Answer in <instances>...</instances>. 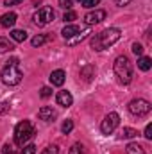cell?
<instances>
[{"label":"cell","mask_w":152,"mask_h":154,"mask_svg":"<svg viewBox=\"0 0 152 154\" xmlns=\"http://www.w3.org/2000/svg\"><path fill=\"white\" fill-rule=\"evenodd\" d=\"M48 79H50V82H52L54 86H63V84H65V79H66V74H65L63 70H54Z\"/></svg>","instance_id":"13"},{"label":"cell","mask_w":152,"mask_h":154,"mask_svg":"<svg viewBox=\"0 0 152 154\" xmlns=\"http://www.w3.org/2000/svg\"><path fill=\"white\" fill-rule=\"evenodd\" d=\"M150 66H152V59L149 56H140L138 57V68L140 70L147 72V70H150Z\"/></svg>","instance_id":"15"},{"label":"cell","mask_w":152,"mask_h":154,"mask_svg":"<svg viewBox=\"0 0 152 154\" xmlns=\"http://www.w3.org/2000/svg\"><path fill=\"white\" fill-rule=\"evenodd\" d=\"M54 18H56V13H54V9L48 7V5H43L41 9H38V11L34 13V16H32L34 23H36L38 27H45V25L52 23Z\"/></svg>","instance_id":"5"},{"label":"cell","mask_w":152,"mask_h":154,"mask_svg":"<svg viewBox=\"0 0 152 154\" xmlns=\"http://www.w3.org/2000/svg\"><path fill=\"white\" fill-rule=\"evenodd\" d=\"M134 136H138L136 129H132V127H123L122 129V138H134Z\"/></svg>","instance_id":"21"},{"label":"cell","mask_w":152,"mask_h":154,"mask_svg":"<svg viewBox=\"0 0 152 154\" xmlns=\"http://www.w3.org/2000/svg\"><path fill=\"white\" fill-rule=\"evenodd\" d=\"M79 31H82V27H79V25H66V27L63 29V38L65 39L72 38V36H75Z\"/></svg>","instance_id":"16"},{"label":"cell","mask_w":152,"mask_h":154,"mask_svg":"<svg viewBox=\"0 0 152 154\" xmlns=\"http://www.w3.org/2000/svg\"><path fill=\"white\" fill-rule=\"evenodd\" d=\"M118 125H120V116H118V113H109V115H106V118L102 120L100 131L104 134H111Z\"/></svg>","instance_id":"7"},{"label":"cell","mask_w":152,"mask_h":154,"mask_svg":"<svg viewBox=\"0 0 152 154\" xmlns=\"http://www.w3.org/2000/svg\"><path fill=\"white\" fill-rule=\"evenodd\" d=\"M114 2H116V5H120V7H123V5L131 4V0H114Z\"/></svg>","instance_id":"35"},{"label":"cell","mask_w":152,"mask_h":154,"mask_svg":"<svg viewBox=\"0 0 152 154\" xmlns=\"http://www.w3.org/2000/svg\"><path fill=\"white\" fill-rule=\"evenodd\" d=\"M143 136H145L147 140H152V124H147V127H145V133H143Z\"/></svg>","instance_id":"30"},{"label":"cell","mask_w":152,"mask_h":154,"mask_svg":"<svg viewBox=\"0 0 152 154\" xmlns=\"http://www.w3.org/2000/svg\"><path fill=\"white\" fill-rule=\"evenodd\" d=\"M38 116H39V120L54 122V120H56V116H57V113H56V109H54V108H50V106H43V108H39Z\"/></svg>","instance_id":"10"},{"label":"cell","mask_w":152,"mask_h":154,"mask_svg":"<svg viewBox=\"0 0 152 154\" xmlns=\"http://www.w3.org/2000/svg\"><path fill=\"white\" fill-rule=\"evenodd\" d=\"M91 34V29L90 27H86V29H82V31H79L75 36H72V38L66 39V43L70 45V47H74V45H77V43H81V41H84V39L88 38Z\"/></svg>","instance_id":"11"},{"label":"cell","mask_w":152,"mask_h":154,"mask_svg":"<svg viewBox=\"0 0 152 154\" xmlns=\"http://www.w3.org/2000/svg\"><path fill=\"white\" fill-rule=\"evenodd\" d=\"M81 77H82L86 82H90L91 77H95V66H93V65H86V66H82V68H81Z\"/></svg>","instance_id":"14"},{"label":"cell","mask_w":152,"mask_h":154,"mask_svg":"<svg viewBox=\"0 0 152 154\" xmlns=\"http://www.w3.org/2000/svg\"><path fill=\"white\" fill-rule=\"evenodd\" d=\"M11 39L22 43V41L27 39V32H25V31H20V29H14V31H11Z\"/></svg>","instance_id":"19"},{"label":"cell","mask_w":152,"mask_h":154,"mask_svg":"<svg viewBox=\"0 0 152 154\" xmlns=\"http://www.w3.org/2000/svg\"><path fill=\"white\" fill-rule=\"evenodd\" d=\"M120 38H122V31L120 29H116V27L104 29L102 32H99V34H95L91 38V48L93 50H106V48L113 47Z\"/></svg>","instance_id":"1"},{"label":"cell","mask_w":152,"mask_h":154,"mask_svg":"<svg viewBox=\"0 0 152 154\" xmlns=\"http://www.w3.org/2000/svg\"><path fill=\"white\" fill-rule=\"evenodd\" d=\"M11 109V106H9V102H0V115H4V113H7Z\"/></svg>","instance_id":"32"},{"label":"cell","mask_w":152,"mask_h":154,"mask_svg":"<svg viewBox=\"0 0 152 154\" xmlns=\"http://www.w3.org/2000/svg\"><path fill=\"white\" fill-rule=\"evenodd\" d=\"M79 2H82V0H79Z\"/></svg>","instance_id":"36"},{"label":"cell","mask_w":152,"mask_h":154,"mask_svg":"<svg viewBox=\"0 0 152 154\" xmlns=\"http://www.w3.org/2000/svg\"><path fill=\"white\" fill-rule=\"evenodd\" d=\"M57 2H59V5H61L63 9H66V11L72 7V0H57Z\"/></svg>","instance_id":"31"},{"label":"cell","mask_w":152,"mask_h":154,"mask_svg":"<svg viewBox=\"0 0 152 154\" xmlns=\"http://www.w3.org/2000/svg\"><path fill=\"white\" fill-rule=\"evenodd\" d=\"M39 95H41L43 99H48V97L52 95V88H48V86H43V88H41V91H39Z\"/></svg>","instance_id":"27"},{"label":"cell","mask_w":152,"mask_h":154,"mask_svg":"<svg viewBox=\"0 0 152 154\" xmlns=\"http://www.w3.org/2000/svg\"><path fill=\"white\" fill-rule=\"evenodd\" d=\"M34 134H36V129H34V125L29 120H23V122H20L14 127V142H16V145L23 147Z\"/></svg>","instance_id":"4"},{"label":"cell","mask_w":152,"mask_h":154,"mask_svg":"<svg viewBox=\"0 0 152 154\" xmlns=\"http://www.w3.org/2000/svg\"><path fill=\"white\" fill-rule=\"evenodd\" d=\"M102 20H106V11H104V9L90 11V13L84 16V22H86L88 25H97V23H100Z\"/></svg>","instance_id":"8"},{"label":"cell","mask_w":152,"mask_h":154,"mask_svg":"<svg viewBox=\"0 0 152 154\" xmlns=\"http://www.w3.org/2000/svg\"><path fill=\"white\" fill-rule=\"evenodd\" d=\"M125 152L127 154H145V149L140 145V143H129L127 147H125Z\"/></svg>","instance_id":"18"},{"label":"cell","mask_w":152,"mask_h":154,"mask_svg":"<svg viewBox=\"0 0 152 154\" xmlns=\"http://www.w3.org/2000/svg\"><path fill=\"white\" fill-rule=\"evenodd\" d=\"M72 129H74V120H65L63 125H61V131L65 134H68V133H72Z\"/></svg>","instance_id":"22"},{"label":"cell","mask_w":152,"mask_h":154,"mask_svg":"<svg viewBox=\"0 0 152 154\" xmlns=\"http://www.w3.org/2000/svg\"><path fill=\"white\" fill-rule=\"evenodd\" d=\"M47 39H48V36H45V34H38V36H34V38L31 39V45H32V47H41Z\"/></svg>","instance_id":"20"},{"label":"cell","mask_w":152,"mask_h":154,"mask_svg":"<svg viewBox=\"0 0 152 154\" xmlns=\"http://www.w3.org/2000/svg\"><path fill=\"white\" fill-rule=\"evenodd\" d=\"M132 52L140 57V56H143V47H141L140 43H132Z\"/></svg>","instance_id":"26"},{"label":"cell","mask_w":152,"mask_h":154,"mask_svg":"<svg viewBox=\"0 0 152 154\" xmlns=\"http://www.w3.org/2000/svg\"><path fill=\"white\" fill-rule=\"evenodd\" d=\"M20 154H36V145H32V143L23 145V149H22V152Z\"/></svg>","instance_id":"24"},{"label":"cell","mask_w":152,"mask_h":154,"mask_svg":"<svg viewBox=\"0 0 152 154\" xmlns=\"http://www.w3.org/2000/svg\"><path fill=\"white\" fill-rule=\"evenodd\" d=\"M82 149H84V147H82L81 143H74V145H72V149H70V154H84Z\"/></svg>","instance_id":"25"},{"label":"cell","mask_w":152,"mask_h":154,"mask_svg":"<svg viewBox=\"0 0 152 154\" xmlns=\"http://www.w3.org/2000/svg\"><path fill=\"white\" fill-rule=\"evenodd\" d=\"M56 100H57V104L63 106V108H70V106L74 104V97H72V93L66 91V90H61V91L56 95Z\"/></svg>","instance_id":"9"},{"label":"cell","mask_w":152,"mask_h":154,"mask_svg":"<svg viewBox=\"0 0 152 154\" xmlns=\"http://www.w3.org/2000/svg\"><path fill=\"white\" fill-rule=\"evenodd\" d=\"M14 48V45H13V41L9 38H0V54H5V52H11Z\"/></svg>","instance_id":"17"},{"label":"cell","mask_w":152,"mask_h":154,"mask_svg":"<svg viewBox=\"0 0 152 154\" xmlns=\"http://www.w3.org/2000/svg\"><path fill=\"white\" fill-rule=\"evenodd\" d=\"M41 154H59V149H57L56 145H48L47 149H43Z\"/></svg>","instance_id":"28"},{"label":"cell","mask_w":152,"mask_h":154,"mask_svg":"<svg viewBox=\"0 0 152 154\" xmlns=\"http://www.w3.org/2000/svg\"><path fill=\"white\" fill-rule=\"evenodd\" d=\"M23 0H4V5H16V4H22Z\"/></svg>","instance_id":"34"},{"label":"cell","mask_w":152,"mask_h":154,"mask_svg":"<svg viewBox=\"0 0 152 154\" xmlns=\"http://www.w3.org/2000/svg\"><path fill=\"white\" fill-rule=\"evenodd\" d=\"M2 152H4V154H14V151L11 149V145H9V143H5V145H4V149H2Z\"/></svg>","instance_id":"33"},{"label":"cell","mask_w":152,"mask_h":154,"mask_svg":"<svg viewBox=\"0 0 152 154\" xmlns=\"http://www.w3.org/2000/svg\"><path fill=\"white\" fill-rule=\"evenodd\" d=\"M16 18H18L16 13H13V11H11V13H5V14L0 16V25L5 27V29H9V27H13V25L16 23Z\"/></svg>","instance_id":"12"},{"label":"cell","mask_w":152,"mask_h":154,"mask_svg":"<svg viewBox=\"0 0 152 154\" xmlns=\"http://www.w3.org/2000/svg\"><path fill=\"white\" fill-rule=\"evenodd\" d=\"M2 82L4 84H7V86H16V84H20L22 82V70H20V65H18V57H11L9 61H7V65L4 66V70H2Z\"/></svg>","instance_id":"2"},{"label":"cell","mask_w":152,"mask_h":154,"mask_svg":"<svg viewBox=\"0 0 152 154\" xmlns=\"http://www.w3.org/2000/svg\"><path fill=\"white\" fill-rule=\"evenodd\" d=\"M99 2H100V0H82V5L88 7V9H91V7L99 5Z\"/></svg>","instance_id":"29"},{"label":"cell","mask_w":152,"mask_h":154,"mask_svg":"<svg viewBox=\"0 0 152 154\" xmlns=\"http://www.w3.org/2000/svg\"><path fill=\"white\" fill-rule=\"evenodd\" d=\"M150 102L145 100V99H134L129 102V111L134 116H145L150 113Z\"/></svg>","instance_id":"6"},{"label":"cell","mask_w":152,"mask_h":154,"mask_svg":"<svg viewBox=\"0 0 152 154\" xmlns=\"http://www.w3.org/2000/svg\"><path fill=\"white\" fill-rule=\"evenodd\" d=\"M63 20H65L66 23H70V22H74V20H77V13H75V11H72V9H68V11L65 13V16H63Z\"/></svg>","instance_id":"23"},{"label":"cell","mask_w":152,"mask_h":154,"mask_svg":"<svg viewBox=\"0 0 152 154\" xmlns=\"http://www.w3.org/2000/svg\"><path fill=\"white\" fill-rule=\"evenodd\" d=\"M113 70H114V75L118 77L120 82H123V84L131 82V79H132V65H131V61L125 56H118L114 59Z\"/></svg>","instance_id":"3"}]
</instances>
